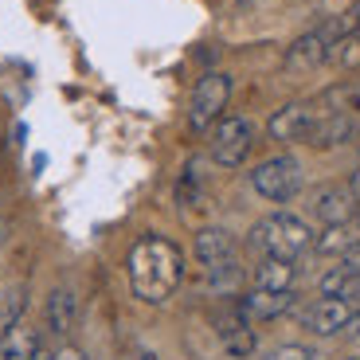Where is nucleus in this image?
<instances>
[{"label": "nucleus", "mask_w": 360, "mask_h": 360, "mask_svg": "<svg viewBox=\"0 0 360 360\" xmlns=\"http://www.w3.org/2000/svg\"><path fill=\"white\" fill-rule=\"evenodd\" d=\"M129 290L145 306H165L184 282V251L165 235H141L126 255Z\"/></svg>", "instance_id": "f257e3e1"}, {"label": "nucleus", "mask_w": 360, "mask_h": 360, "mask_svg": "<svg viewBox=\"0 0 360 360\" xmlns=\"http://www.w3.org/2000/svg\"><path fill=\"white\" fill-rule=\"evenodd\" d=\"M251 243L262 255H274V259H302V255L314 247V231L302 216L294 212H274V216H262L251 231Z\"/></svg>", "instance_id": "f03ea898"}, {"label": "nucleus", "mask_w": 360, "mask_h": 360, "mask_svg": "<svg viewBox=\"0 0 360 360\" xmlns=\"http://www.w3.org/2000/svg\"><path fill=\"white\" fill-rule=\"evenodd\" d=\"M192 255L204 266V274L212 278V286H219V290H231L239 282V274H243L239 247H235V239L224 227H200L196 239H192Z\"/></svg>", "instance_id": "7ed1b4c3"}, {"label": "nucleus", "mask_w": 360, "mask_h": 360, "mask_svg": "<svg viewBox=\"0 0 360 360\" xmlns=\"http://www.w3.org/2000/svg\"><path fill=\"white\" fill-rule=\"evenodd\" d=\"M255 141H259V129H255L251 117L243 114H224L212 126V137H207V153L212 161L224 165V169H239V165L251 157Z\"/></svg>", "instance_id": "20e7f679"}, {"label": "nucleus", "mask_w": 360, "mask_h": 360, "mask_svg": "<svg viewBox=\"0 0 360 360\" xmlns=\"http://www.w3.org/2000/svg\"><path fill=\"white\" fill-rule=\"evenodd\" d=\"M306 184V172H302V161L290 153H278V157H266L262 165L251 169V188L259 192L262 200L270 204H290V200L302 192Z\"/></svg>", "instance_id": "39448f33"}, {"label": "nucleus", "mask_w": 360, "mask_h": 360, "mask_svg": "<svg viewBox=\"0 0 360 360\" xmlns=\"http://www.w3.org/2000/svg\"><path fill=\"white\" fill-rule=\"evenodd\" d=\"M341 27H337V16H329L325 24L309 27L306 36H297L294 44L286 47V55H282V67L286 71H317V67H325L329 59H333L337 44H341Z\"/></svg>", "instance_id": "423d86ee"}, {"label": "nucleus", "mask_w": 360, "mask_h": 360, "mask_svg": "<svg viewBox=\"0 0 360 360\" xmlns=\"http://www.w3.org/2000/svg\"><path fill=\"white\" fill-rule=\"evenodd\" d=\"M227 102H231V75L224 71H207L204 79L196 82L188 102V129L192 134H207L224 117Z\"/></svg>", "instance_id": "0eeeda50"}, {"label": "nucleus", "mask_w": 360, "mask_h": 360, "mask_svg": "<svg viewBox=\"0 0 360 360\" xmlns=\"http://www.w3.org/2000/svg\"><path fill=\"white\" fill-rule=\"evenodd\" d=\"M314 122H317V102H286V106H278L270 114L266 134L278 145H297V141L306 145Z\"/></svg>", "instance_id": "6e6552de"}, {"label": "nucleus", "mask_w": 360, "mask_h": 360, "mask_svg": "<svg viewBox=\"0 0 360 360\" xmlns=\"http://www.w3.org/2000/svg\"><path fill=\"white\" fill-rule=\"evenodd\" d=\"M356 204H360V196L349 188V180H345V184H325V188H317L309 212H314V219L321 227H341V224L356 219Z\"/></svg>", "instance_id": "1a4fd4ad"}, {"label": "nucleus", "mask_w": 360, "mask_h": 360, "mask_svg": "<svg viewBox=\"0 0 360 360\" xmlns=\"http://www.w3.org/2000/svg\"><path fill=\"white\" fill-rule=\"evenodd\" d=\"M352 314H356V306L345 302V297H317L314 306L302 309V325L317 337H337L349 329Z\"/></svg>", "instance_id": "9d476101"}, {"label": "nucleus", "mask_w": 360, "mask_h": 360, "mask_svg": "<svg viewBox=\"0 0 360 360\" xmlns=\"http://www.w3.org/2000/svg\"><path fill=\"white\" fill-rule=\"evenodd\" d=\"M356 134H360L356 114H337V110L317 106V122L309 129L306 145H314V149H341V145L356 141Z\"/></svg>", "instance_id": "9b49d317"}, {"label": "nucleus", "mask_w": 360, "mask_h": 360, "mask_svg": "<svg viewBox=\"0 0 360 360\" xmlns=\"http://www.w3.org/2000/svg\"><path fill=\"white\" fill-rule=\"evenodd\" d=\"M216 325H219V341H224L227 356L243 360V356H251V352L259 349V337H255V329H251V321H247V314H243L239 302L227 306L224 314H216Z\"/></svg>", "instance_id": "f8f14e48"}, {"label": "nucleus", "mask_w": 360, "mask_h": 360, "mask_svg": "<svg viewBox=\"0 0 360 360\" xmlns=\"http://www.w3.org/2000/svg\"><path fill=\"white\" fill-rule=\"evenodd\" d=\"M75 325H79V294L71 286H55L44 306V329L55 341H67L75 333Z\"/></svg>", "instance_id": "ddd939ff"}, {"label": "nucleus", "mask_w": 360, "mask_h": 360, "mask_svg": "<svg viewBox=\"0 0 360 360\" xmlns=\"http://www.w3.org/2000/svg\"><path fill=\"white\" fill-rule=\"evenodd\" d=\"M294 302H297L294 290H251L239 306H243L247 321H274V317L290 314Z\"/></svg>", "instance_id": "4468645a"}, {"label": "nucleus", "mask_w": 360, "mask_h": 360, "mask_svg": "<svg viewBox=\"0 0 360 360\" xmlns=\"http://www.w3.org/2000/svg\"><path fill=\"white\" fill-rule=\"evenodd\" d=\"M0 360H47L44 356V333L20 321L8 337H0Z\"/></svg>", "instance_id": "2eb2a0df"}, {"label": "nucleus", "mask_w": 360, "mask_h": 360, "mask_svg": "<svg viewBox=\"0 0 360 360\" xmlns=\"http://www.w3.org/2000/svg\"><path fill=\"white\" fill-rule=\"evenodd\" d=\"M294 278H297V266L290 259H274V255H262L251 270L255 290H294Z\"/></svg>", "instance_id": "dca6fc26"}, {"label": "nucleus", "mask_w": 360, "mask_h": 360, "mask_svg": "<svg viewBox=\"0 0 360 360\" xmlns=\"http://www.w3.org/2000/svg\"><path fill=\"white\" fill-rule=\"evenodd\" d=\"M356 286H360V274H356V270H349L345 262L329 266L321 278H317L321 297H345V302H352V297H356Z\"/></svg>", "instance_id": "f3484780"}, {"label": "nucleus", "mask_w": 360, "mask_h": 360, "mask_svg": "<svg viewBox=\"0 0 360 360\" xmlns=\"http://www.w3.org/2000/svg\"><path fill=\"white\" fill-rule=\"evenodd\" d=\"M24 309H27V286H8L0 294V337H8L24 321Z\"/></svg>", "instance_id": "a211bd4d"}, {"label": "nucleus", "mask_w": 360, "mask_h": 360, "mask_svg": "<svg viewBox=\"0 0 360 360\" xmlns=\"http://www.w3.org/2000/svg\"><path fill=\"white\" fill-rule=\"evenodd\" d=\"M352 243H356L352 227L341 224V227H325L321 235H314V247H309V251H317V255H341V259H345V251H349Z\"/></svg>", "instance_id": "6ab92c4d"}, {"label": "nucleus", "mask_w": 360, "mask_h": 360, "mask_svg": "<svg viewBox=\"0 0 360 360\" xmlns=\"http://www.w3.org/2000/svg\"><path fill=\"white\" fill-rule=\"evenodd\" d=\"M337 27H341V36H356L360 32V0H352L349 8L337 16Z\"/></svg>", "instance_id": "aec40b11"}, {"label": "nucleus", "mask_w": 360, "mask_h": 360, "mask_svg": "<svg viewBox=\"0 0 360 360\" xmlns=\"http://www.w3.org/2000/svg\"><path fill=\"white\" fill-rule=\"evenodd\" d=\"M309 356H314V352L302 349V345H282V349H274L266 360H309Z\"/></svg>", "instance_id": "412c9836"}, {"label": "nucleus", "mask_w": 360, "mask_h": 360, "mask_svg": "<svg viewBox=\"0 0 360 360\" xmlns=\"http://www.w3.org/2000/svg\"><path fill=\"white\" fill-rule=\"evenodd\" d=\"M345 266H349V270H356V274H360V235H356V243H352L349 247V251H345Z\"/></svg>", "instance_id": "4be33fe9"}, {"label": "nucleus", "mask_w": 360, "mask_h": 360, "mask_svg": "<svg viewBox=\"0 0 360 360\" xmlns=\"http://www.w3.org/2000/svg\"><path fill=\"white\" fill-rule=\"evenodd\" d=\"M47 360H86V356H82V352L75 349V345H63V349H55Z\"/></svg>", "instance_id": "5701e85b"}, {"label": "nucleus", "mask_w": 360, "mask_h": 360, "mask_svg": "<svg viewBox=\"0 0 360 360\" xmlns=\"http://www.w3.org/2000/svg\"><path fill=\"white\" fill-rule=\"evenodd\" d=\"M345 333H349V341H352V345H356V349H360V309H356V314H352V321H349V329H345Z\"/></svg>", "instance_id": "b1692460"}, {"label": "nucleus", "mask_w": 360, "mask_h": 360, "mask_svg": "<svg viewBox=\"0 0 360 360\" xmlns=\"http://www.w3.org/2000/svg\"><path fill=\"white\" fill-rule=\"evenodd\" d=\"M349 188H352V192H356V196H360V169H356V172H352V176H349Z\"/></svg>", "instance_id": "393cba45"}, {"label": "nucleus", "mask_w": 360, "mask_h": 360, "mask_svg": "<svg viewBox=\"0 0 360 360\" xmlns=\"http://www.w3.org/2000/svg\"><path fill=\"white\" fill-rule=\"evenodd\" d=\"M227 4H231V8H251L255 0H227Z\"/></svg>", "instance_id": "a878e982"}, {"label": "nucleus", "mask_w": 360, "mask_h": 360, "mask_svg": "<svg viewBox=\"0 0 360 360\" xmlns=\"http://www.w3.org/2000/svg\"><path fill=\"white\" fill-rule=\"evenodd\" d=\"M137 360H161V356H157V352H141Z\"/></svg>", "instance_id": "bb28decb"}, {"label": "nucleus", "mask_w": 360, "mask_h": 360, "mask_svg": "<svg viewBox=\"0 0 360 360\" xmlns=\"http://www.w3.org/2000/svg\"><path fill=\"white\" fill-rule=\"evenodd\" d=\"M352 306H356V309H360V286H356V297H352Z\"/></svg>", "instance_id": "cd10ccee"}, {"label": "nucleus", "mask_w": 360, "mask_h": 360, "mask_svg": "<svg viewBox=\"0 0 360 360\" xmlns=\"http://www.w3.org/2000/svg\"><path fill=\"white\" fill-rule=\"evenodd\" d=\"M341 360H360V352H349V356H341Z\"/></svg>", "instance_id": "c85d7f7f"}, {"label": "nucleus", "mask_w": 360, "mask_h": 360, "mask_svg": "<svg viewBox=\"0 0 360 360\" xmlns=\"http://www.w3.org/2000/svg\"><path fill=\"white\" fill-rule=\"evenodd\" d=\"M356 227H360V204H356Z\"/></svg>", "instance_id": "c756f323"}, {"label": "nucleus", "mask_w": 360, "mask_h": 360, "mask_svg": "<svg viewBox=\"0 0 360 360\" xmlns=\"http://www.w3.org/2000/svg\"><path fill=\"white\" fill-rule=\"evenodd\" d=\"M309 360H321V356H309Z\"/></svg>", "instance_id": "7c9ffc66"}]
</instances>
